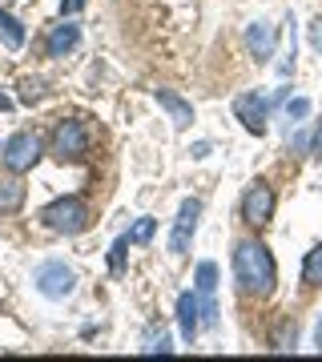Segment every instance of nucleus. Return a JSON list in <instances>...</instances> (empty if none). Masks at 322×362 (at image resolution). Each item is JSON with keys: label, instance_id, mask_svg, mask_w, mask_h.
<instances>
[{"label": "nucleus", "instance_id": "6ab92c4d", "mask_svg": "<svg viewBox=\"0 0 322 362\" xmlns=\"http://www.w3.org/2000/svg\"><path fill=\"white\" fill-rule=\"evenodd\" d=\"M197 306H202V330H214L218 326V302H214V294H197Z\"/></svg>", "mask_w": 322, "mask_h": 362}, {"label": "nucleus", "instance_id": "f3484780", "mask_svg": "<svg viewBox=\"0 0 322 362\" xmlns=\"http://www.w3.org/2000/svg\"><path fill=\"white\" fill-rule=\"evenodd\" d=\"M193 282H197V294H218V266L214 262H202L197 274H193Z\"/></svg>", "mask_w": 322, "mask_h": 362}, {"label": "nucleus", "instance_id": "f03ea898", "mask_svg": "<svg viewBox=\"0 0 322 362\" xmlns=\"http://www.w3.org/2000/svg\"><path fill=\"white\" fill-rule=\"evenodd\" d=\"M89 202L85 197H57L49 206L40 209V221H45V230L52 233H64V238H77V233L89 230Z\"/></svg>", "mask_w": 322, "mask_h": 362}, {"label": "nucleus", "instance_id": "b1692460", "mask_svg": "<svg viewBox=\"0 0 322 362\" xmlns=\"http://www.w3.org/2000/svg\"><path fill=\"white\" fill-rule=\"evenodd\" d=\"M310 45H314V49H318V57H322V13L310 21Z\"/></svg>", "mask_w": 322, "mask_h": 362}, {"label": "nucleus", "instance_id": "20e7f679", "mask_svg": "<svg viewBox=\"0 0 322 362\" xmlns=\"http://www.w3.org/2000/svg\"><path fill=\"white\" fill-rule=\"evenodd\" d=\"M33 286H37L40 298L61 302V298H69L73 290H77V274H73V266H64L61 258H49V262H40L37 270H33Z\"/></svg>", "mask_w": 322, "mask_h": 362}, {"label": "nucleus", "instance_id": "4be33fe9", "mask_svg": "<svg viewBox=\"0 0 322 362\" xmlns=\"http://www.w3.org/2000/svg\"><path fill=\"white\" fill-rule=\"evenodd\" d=\"M125 250H129V238L121 233V238L113 242V250H109V270H113V274L125 270Z\"/></svg>", "mask_w": 322, "mask_h": 362}, {"label": "nucleus", "instance_id": "0eeeda50", "mask_svg": "<svg viewBox=\"0 0 322 362\" xmlns=\"http://www.w3.org/2000/svg\"><path fill=\"white\" fill-rule=\"evenodd\" d=\"M197 221H202V202L197 197H185L178 209V218H173V233H169V254H185L193 242V233H197Z\"/></svg>", "mask_w": 322, "mask_h": 362}, {"label": "nucleus", "instance_id": "393cba45", "mask_svg": "<svg viewBox=\"0 0 322 362\" xmlns=\"http://www.w3.org/2000/svg\"><path fill=\"white\" fill-rule=\"evenodd\" d=\"M310 153H314V157H322V121L314 125V137H310Z\"/></svg>", "mask_w": 322, "mask_h": 362}, {"label": "nucleus", "instance_id": "ddd939ff", "mask_svg": "<svg viewBox=\"0 0 322 362\" xmlns=\"http://www.w3.org/2000/svg\"><path fill=\"white\" fill-rule=\"evenodd\" d=\"M25 206V185H21V173H4L0 177V214H13V209Z\"/></svg>", "mask_w": 322, "mask_h": 362}, {"label": "nucleus", "instance_id": "dca6fc26", "mask_svg": "<svg viewBox=\"0 0 322 362\" xmlns=\"http://www.w3.org/2000/svg\"><path fill=\"white\" fill-rule=\"evenodd\" d=\"M302 282L306 286H322V246H314L302 258Z\"/></svg>", "mask_w": 322, "mask_h": 362}, {"label": "nucleus", "instance_id": "a211bd4d", "mask_svg": "<svg viewBox=\"0 0 322 362\" xmlns=\"http://www.w3.org/2000/svg\"><path fill=\"white\" fill-rule=\"evenodd\" d=\"M154 230H157V221H154V218H142L137 226H133V230L125 233V238H129V246H145V242L154 238Z\"/></svg>", "mask_w": 322, "mask_h": 362}, {"label": "nucleus", "instance_id": "7ed1b4c3", "mask_svg": "<svg viewBox=\"0 0 322 362\" xmlns=\"http://www.w3.org/2000/svg\"><path fill=\"white\" fill-rule=\"evenodd\" d=\"M89 145H93V133L81 117H69V121H57L52 125V137H49V153L57 161H85L89 157Z\"/></svg>", "mask_w": 322, "mask_h": 362}, {"label": "nucleus", "instance_id": "4468645a", "mask_svg": "<svg viewBox=\"0 0 322 362\" xmlns=\"http://www.w3.org/2000/svg\"><path fill=\"white\" fill-rule=\"evenodd\" d=\"M0 40H4L13 52L25 49V25H21L13 13H4V8H0Z\"/></svg>", "mask_w": 322, "mask_h": 362}, {"label": "nucleus", "instance_id": "412c9836", "mask_svg": "<svg viewBox=\"0 0 322 362\" xmlns=\"http://www.w3.org/2000/svg\"><path fill=\"white\" fill-rule=\"evenodd\" d=\"M169 350H173V342H169L166 330H161V334H157V330H149V338H145L142 354H169Z\"/></svg>", "mask_w": 322, "mask_h": 362}, {"label": "nucleus", "instance_id": "423d86ee", "mask_svg": "<svg viewBox=\"0 0 322 362\" xmlns=\"http://www.w3.org/2000/svg\"><path fill=\"white\" fill-rule=\"evenodd\" d=\"M234 117L242 121L246 133L254 137H266V121H270V101L262 93H238L234 97Z\"/></svg>", "mask_w": 322, "mask_h": 362}, {"label": "nucleus", "instance_id": "f8f14e48", "mask_svg": "<svg viewBox=\"0 0 322 362\" xmlns=\"http://www.w3.org/2000/svg\"><path fill=\"white\" fill-rule=\"evenodd\" d=\"M178 322H181V338L193 342V334L202 330V306H197V294L193 290H185L178 298Z\"/></svg>", "mask_w": 322, "mask_h": 362}, {"label": "nucleus", "instance_id": "aec40b11", "mask_svg": "<svg viewBox=\"0 0 322 362\" xmlns=\"http://www.w3.org/2000/svg\"><path fill=\"white\" fill-rule=\"evenodd\" d=\"M40 97H45V81H40V77H25V81H21V101H25V105H37Z\"/></svg>", "mask_w": 322, "mask_h": 362}, {"label": "nucleus", "instance_id": "1a4fd4ad", "mask_svg": "<svg viewBox=\"0 0 322 362\" xmlns=\"http://www.w3.org/2000/svg\"><path fill=\"white\" fill-rule=\"evenodd\" d=\"M278 49V28L270 21H254V25H246V52L254 57L258 65H266Z\"/></svg>", "mask_w": 322, "mask_h": 362}, {"label": "nucleus", "instance_id": "5701e85b", "mask_svg": "<svg viewBox=\"0 0 322 362\" xmlns=\"http://www.w3.org/2000/svg\"><path fill=\"white\" fill-rule=\"evenodd\" d=\"M306 113H310V101H306V97H294V101L286 105V117H290V121H302Z\"/></svg>", "mask_w": 322, "mask_h": 362}, {"label": "nucleus", "instance_id": "2eb2a0df", "mask_svg": "<svg viewBox=\"0 0 322 362\" xmlns=\"http://www.w3.org/2000/svg\"><path fill=\"white\" fill-rule=\"evenodd\" d=\"M294 338H298V322L294 318H282L270 334V350H294Z\"/></svg>", "mask_w": 322, "mask_h": 362}, {"label": "nucleus", "instance_id": "cd10ccee", "mask_svg": "<svg viewBox=\"0 0 322 362\" xmlns=\"http://www.w3.org/2000/svg\"><path fill=\"white\" fill-rule=\"evenodd\" d=\"M8 109H13V97H8V93L0 89V113H8Z\"/></svg>", "mask_w": 322, "mask_h": 362}, {"label": "nucleus", "instance_id": "39448f33", "mask_svg": "<svg viewBox=\"0 0 322 362\" xmlns=\"http://www.w3.org/2000/svg\"><path fill=\"white\" fill-rule=\"evenodd\" d=\"M0 161H4L8 173H28V169L40 161V137L33 129L13 133V137L4 141V149H0Z\"/></svg>", "mask_w": 322, "mask_h": 362}, {"label": "nucleus", "instance_id": "c85d7f7f", "mask_svg": "<svg viewBox=\"0 0 322 362\" xmlns=\"http://www.w3.org/2000/svg\"><path fill=\"white\" fill-rule=\"evenodd\" d=\"M314 346L322 350V318H318V326H314Z\"/></svg>", "mask_w": 322, "mask_h": 362}, {"label": "nucleus", "instance_id": "bb28decb", "mask_svg": "<svg viewBox=\"0 0 322 362\" xmlns=\"http://www.w3.org/2000/svg\"><path fill=\"white\" fill-rule=\"evenodd\" d=\"M190 153H193V157H206V153H209V141H197V145L190 149Z\"/></svg>", "mask_w": 322, "mask_h": 362}, {"label": "nucleus", "instance_id": "f257e3e1", "mask_svg": "<svg viewBox=\"0 0 322 362\" xmlns=\"http://www.w3.org/2000/svg\"><path fill=\"white\" fill-rule=\"evenodd\" d=\"M234 282L246 298H270L278 282V262L258 238H242L234 246Z\"/></svg>", "mask_w": 322, "mask_h": 362}, {"label": "nucleus", "instance_id": "9b49d317", "mask_svg": "<svg viewBox=\"0 0 322 362\" xmlns=\"http://www.w3.org/2000/svg\"><path fill=\"white\" fill-rule=\"evenodd\" d=\"M154 97H157V105L169 113V121H173L178 129H190L193 125V105L185 101V97H178L173 89H154Z\"/></svg>", "mask_w": 322, "mask_h": 362}, {"label": "nucleus", "instance_id": "a878e982", "mask_svg": "<svg viewBox=\"0 0 322 362\" xmlns=\"http://www.w3.org/2000/svg\"><path fill=\"white\" fill-rule=\"evenodd\" d=\"M81 8H85V0H61V13H81Z\"/></svg>", "mask_w": 322, "mask_h": 362}, {"label": "nucleus", "instance_id": "6e6552de", "mask_svg": "<svg viewBox=\"0 0 322 362\" xmlns=\"http://www.w3.org/2000/svg\"><path fill=\"white\" fill-rule=\"evenodd\" d=\"M274 206H278V197L266 181H254L250 189L242 194V221L246 226H266L274 218Z\"/></svg>", "mask_w": 322, "mask_h": 362}, {"label": "nucleus", "instance_id": "9d476101", "mask_svg": "<svg viewBox=\"0 0 322 362\" xmlns=\"http://www.w3.org/2000/svg\"><path fill=\"white\" fill-rule=\"evenodd\" d=\"M81 45V25H73V21H61V25L49 28V37H45V57H64V52H73Z\"/></svg>", "mask_w": 322, "mask_h": 362}]
</instances>
